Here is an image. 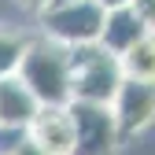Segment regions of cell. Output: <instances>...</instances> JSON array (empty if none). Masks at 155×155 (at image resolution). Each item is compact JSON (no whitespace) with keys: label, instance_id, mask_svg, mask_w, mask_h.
Listing matches in <instances>:
<instances>
[{"label":"cell","instance_id":"cell-1","mask_svg":"<svg viewBox=\"0 0 155 155\" xmlns=\"http://www.w3.org/2000/svg\"><path fill=\"white\" fill-rule=\"evenodd\" d=\"M18 78L37 96V104H67L70 100V48L48 33H33L18 59Z\"/></svg>","mask_w":155,"mask_h":155},{"label":"cell","instance_id":"cell-16","mask_svg":"<svg viewBox=\"0 0 155 155\" xmlns=\"http://www.w3.org/2000/svg\"><path fill=\"white\" fill-rule=\"evenodd\" d=\"M48 4H67V0H48Z\"/></svg>","mask_w":155,"mask_h":155},{"label":"cell","instance_id":"cell-9","mask_svg":"<svg viewBox=\"0 0 155 155\" xmlns=\"http://www.w3.org/2000/svg\"><path fill=\"white\" fill-rule=\"evenodd\" d=\"M122 74L126 78H144V81H155V33H144L140 41H133L122 55Z\"/></svg>","mask_w":155,"mask_h":155},{"label":"cell","instance_id":"cell-14","mask_svg":"<svg viewBox=\"0 0 155 155\" xmlns=\"http://www.w3.org/2000/svg\"><path fill=\"white\" fill-rule=\"evenodd\" d=\"M15 4L22 8V11H30V15H41V11L48 8V0H15Z\"/></svg>","mask_w":155,"mask_h":155},{"label":"cell","instance_id":"cell-4","mask_svg":"<svg viewBox=\"0 0 155 155\" xmlns=\"http://www.w3.org/2000/svg\"><path fill=\"white\" fill-rule=\"evenodd\" d=\"M104 8L96 0H67V4H48L41 15V33L63 41L67 48L70 45H85V41H96L104 30Z\"/></svg>","mask_w":155,"mask_h":155},{"label":"cell","instance_id":"cell-11","mask_svg":"<svg viewBox=\"0 0 155 155\" xmlns=\"http://www.w3.org/2000/svg\"><path fill=\"white\" fill-rule=\"evenodd\" d=\"M30 137V126H11V122H0V155H11L18 144Z\"/></svg>","mask_w":155,"mask_h":155},{"label":"cell","instance_id":"cell-15","mask_svg":"<svg viewBox=\"0 0 155 155\" xmlns=\"http://www.w3.org/2000/svg\"><path fill=\"white\" fill-rule=\"evenodd\" d=\"M96 4H100L104 11H111V8H126V4H129V0H96Z\"/></svg>","mask_w":155,"mask_h":155},{"label":"cell","instance_id":"cell-5","mask_svg":"<svg viewBox=\"0 0 155 155\" xmlns=\"http://www.w3.org/2000/svg\"><path fill=\"white\" fill-rule=\"evenodd\" d=\"M107 107L114 114V126H118L122 144L133 140L137 133H144L155 122V81H144V78H122Z\"/></svg>","mask_w":155,"mask_h":155},{"label":"cell","instance_id":"cell-8","mask_svg":"<svg viewBox=\"0 0 155 155\" xmlns=\"http://www.w3.org/2000/svg\"><path fill=\"white\" fill-rule=\"evenodd\" d=\"M37 96L22 85L18 74L0 78V122H11V126H30L33 114H37Z\"/></svg>","mask_w":155,"mask_h":155},{"label":"cell","instance_id":"cell-3","mask_svg":"<svg viewBox=\"0 0 155 155\" xmlns=\"http://www.w3.org/2000/svg\"><path fill=\"white\" fill-rule=\"evenodd\" d=\"M70 126H74V155H118L122 137L107 104L67 100Z\"/></svg>","mask_w":155,"mask_h":155},{"label":"cell","instance_id":"cell-13","mask_svg":"<svg viewBox=\"0 0 155 155\" xmlns=\"http://www.w3.org/2000/svg\"><path fill=\"white\" fill-rule=\"evenodd\" d=\"M11 155H48V151H45V148H41V144H37V140H33V137H26V140H22V144H18V148H15V151H11Z\"/></svg>","mask_w":155,"mask_h":155},{"label":"cell","instance_id":"cell-6","mask_svg":"<svg viewBox=\"0 0 155 155\" xmlns=\"http://www.w3.org/2000/svg\"><path fill=\"white\" fill-rule=\"evenodd\" d=\"M30 137L48 155H74V126L67 104H41L30 122Z\"/></svg>","mask_w":155,"mask_h":155},{"label":"cell","instance_id":"cell-10","mask_svg":"<svg viewBox=\"0 0 155 155\" xmlns=\"http://www.w3.org/2000/svg\"><path fill=\"white\" fill-rule=\"evenodd\" d=\"M26 41H30V33L0 26V78H8V74L18 70V59H22V52H26Z\"/></svg>","mask_w":155,"mask_h":155},{"label":"cell","instance_id":"cell-7","mask_svg":"<svg viewBox=\"0 0 155 155\" xmlns=\"http://www.w3.org/2000/svg\"><path fill=\"white\" fill-rule=\"evenodd\" d=\"M148 30H144V22L137 18V11H133L129 4L126 8H111L107 15H104V30H100V41L107 52H114V55H122L133 41H140Z\"/></svg>","mask_w":155,"mask_h":155},{"label":"cell","instance_id":"cell-12","mask_svg":"<svg viewBox=\"0 0 155 155\" xmlns=\"http://www.w3.org/2000/svg\"><path fill=\"white\" fill-rule=\"evenodd\" d=\"M129 8L137 11V18L144 22V30L155 33V0H129Z\"/></svg>","mask_w":155,"mask_h":155},{"label":"cell","instance_id":"cell-2","mask_svg":"<svg viewBox=\"0 0 155 155\" xmlns=\"http://www.w3.org/2000/svg\"><path fill=\"white\" fill-rule=\"evenodd\" d=\"M122 78L126 74H122L118 55L107 52L100 41L70 45V100L111 104V96H114Z\"/></svg>","mask_w":155,"mask_h":155}]
</instances>
